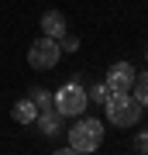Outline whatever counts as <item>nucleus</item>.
Returning <instances> with one entry per match:
<instances>
[{
    "label": "nucleus",
    "mask_w": 148,
    "mask_h": 155,
    "mask_svg": "<svg viewBox=\"0 0 148 155\" xmlns=\"http://www.w3.org/2000/svg\"><path fill=\"white\" fill-rule=\"evenodd\" d=\"M59 59H62V45L55 41V38H48V35H41L38 41L28 45V66L38 69V72L55 69V66H59Z\"/></svg>",
    "instance_id": "nucleus-3"
},
{
    "label": "nucleus",
    "mask_w": 148,
    "mask_h": 155,
    "mask_svg": "<svg viewBox=\"0 0 148 155\" xmlns=\"http://www.w3.org/2000/svg\"><path fill=\"white\" fill-rule=\"evenodd\" d=\"M11 117H14L17 124H35V117H38V107H35V100H31V97L17 100L14 110H11Z\"/></svg>",
    "instance_id": "nucleus-7"
},
{
    "label": "nucleus",
    "mask_w": 148,
    "mask_h": 155,
    "mask_svg": "<svg viewBox=\"0 0 148 155\" xmlns=\"http://www.w3.org/2000/svg\"><path fill=\"white\" fill-rule=\"evenodd\" d=\"M104 145V121L97 117H83L69 127V152H97Z\"/></svg>",
    "instance_id": "nucleus-2"
},
{
    "label": "nucleus",
    "mask_w": 148,
    "mask_h": 155,
    "mask_svg": "<svg viewBox=\"0 0 148 155\" xmlns=\"http://www.w3.org/2000/svg\"><path fill=\"white\" fill-rule=\"evenodd\" d=\"M41 35H48V38H66V17L62 11H45L41 14Z\"/></svg>",
    "instance_id": "nucleus-6"
},
{
    "label": "nucleus",
    "mask_w": 148,
    "mask_h": 155,
    "mask_svg": "<svg viewBox=\"0 0 148 155\" xmlns=\"http://www.w3.org/2000/svg\"><path fill=\"white\" fill-rule=\"evenodd\" d=\"M59 41H62V52H76V48H79L76 38H59Z\"/></svg>",
    "instance_id": "nucleus-11"
},
{
    "label": "nucleus",
    "mask_w": 148,
    "mask_h": 155,
    "mask_svg": "<svg viewBox=\"0 0 148 155\" xmlns=\"http://www.w3.org/2000/svg\"><path fill=\"white\" fill-rule=\"evenodd\" d=\"M134 76H138V69L131 62H114L110 72H107V79H104V86H107V93H131Z\"/></svg>",
    "instance_id": "nucleus-5"
},
{
    "label": "nucleus",
    "mask_w": 148,
    "mask_h": 155,
    "mask_svg": "<svg viewBox=\"0 0 148 155\" xmlns=\"http://www.w3.org/2000/svg\"><path fill=\"white\" fill-rule=\"evenodd\" d=\"M93 100H97V104H104V100H107V86H97V90H93Z\"/></svg>",
    "instance_id": "nucleus-13"
},
{
    "label": "nucleus",
    "mask_w": 148,
    "mask_h": 155,
    "mask_svg": "<svg viewBox=\"0 0 148 155\" xmlns=\"http://www.w3.org/2000/svg\"><path fill=\"white\" fill-rule=\"evenodd\" d=\"M138 148L148 152V127H145V131H138Z\"/></svg>",
    "instance_id": "nucleus-12"
},
{
    "label": "nucleus",
    "mask_w": 148,
    "mask_h": 155,
    "mask_svg": "<svg viewBox=\"0 0 148 155\" xmlns=\"http://www.w3.org/2000/svg\"><path fill=\"white\" fill-rule=\"evenodd\" d=\"M141 110L145 107L131 93H107V100H104V114L114 127H134L141 121Z\"/></svg>",
    "instance_id": "nucleus-1"
},
{
    "label": "nucleus",
    "mask_w": 148,
    "mask_h": 155,
    "mask_svg": "<svg viewBox=\"0 0 148 155\" xmlns=\"http://www.w3.org/2000/svg\"><path fill=\"white\" fill-rule=\"evenodd\" d=\"M35 121H38V131L41 134H59L62 131V114L55 110V107H52V110H41Z\"/></svg>",
    "instance_id": "nucleus-8"
},
{
    "label": "nucleus",
    "mask_w": 148,
    "mask_h": 155,
    "mask_svg": "<svg viewBox=\"0 0 148 155\" xmlns=\"http://www.w3.org/2000/svg\"><path fill=\"white\" fill-rule=\"evenodd\" d=\"M86 107H90V93H86L79 83L59 86V93H55V110H59L62 117H83Z\"/></svg>",
    "instance_id": "nucleus-4"
},
{
    "label": "nucleus",
    "mask_w": 148,
    "mask_h": 155,
    "mask_svg": "<svg viewBox=\"0 0 148 155\" xmlns=\"http://www.w3.org/2000/svg\"><path fill=\"white\" fill-rule=\"evenodd\" d=\"M31 100H35V107H38V114H41V110H52V107H55V93H48V90H35Z\"/></svg>",
    "instance_id": "nucleus-10"
},
{
    "label": "nucleus",
    "mask_w": 148,
    "mask_h": 155,
    "mask_svg": "<svg viewBox=\"0 0 148 155\" xmlns=\"http://www.w3.org/2000/svg\"><path fill=\"white\" fill-rule=\"evenodd\" d=\"M131 97H134V100H138L141 107H148V72H138V76H134Z\"/></svg>",
    "instance_id": "nucleus-9"
}]
</instances>
